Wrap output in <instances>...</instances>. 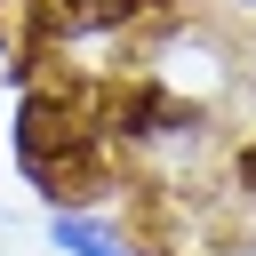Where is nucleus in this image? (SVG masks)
Returning a JSON list of instances; mask_svg holds the SVG:
<instances>
[{"label": "nucleus", "mask_w": 256, "mask_h": 256, "mask_svg": "<svg viewBox=\"0 0 256 256\" xmlns=\"http://www.w3.org/2000/svg\"><path fill=\"white\" fill-rule=\"evenodd\" d=\"M144 0H32V16H40V32H104V24H120V16H136Z\"/></svg>", "instance_id": "nucleus-2"}, {"label": "nucleus", "mask_w": 256, "mask_h": 256, "mask_svg": "<svg viewBox=\"0 0 256 256\" xmlns=\"http://www.w3.org/2000/svg\"><path fill=\"white\" fill-rule=\"evenodd\" d=\"M240 184H248V192H256V144H248V152H240Z\"/></svg>", "instance_id": "nucleus-4"}, {"label": "nucleus", "mask_w": 256, "mask_h": 256, "mask_svg": "<svg viewBox=\"0 0 256 256\" xmlns=\"http://www.w3.org/2000/svg\"><path fill=\"white\" fill-rule=\"evenodd\" d=\"M56 240H64V248H80V256H112V240H104L96 224H80V216H56Z\"/></svg>", "instance_id": "nucleus-3"}, {"label": "nucleus", "mask_w": 256, "mask_h": 256, "mask_svg": "<svg viewBox=\"0 0 256 256\" xmlns=\"http://www.w3.org/2000/svg\"><path fill=\"white\" fill-rule=\"evenodd\" d=\"M16 152H24V168H32L56 200L88 184V128H80L56 96H32V104H24V120H16Z\"/></svg>", "instance_id": "nucleus-1"}]
</instances>
